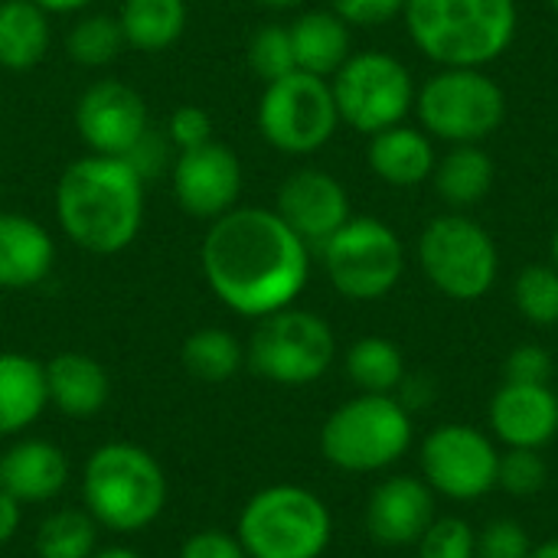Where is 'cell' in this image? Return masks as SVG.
<instances>
[{"label": "cell", "instance_id": "obj_1", "mask_svg": "<svg viewBox=\"0 0 558 558\" xmlns=\"http://www.w3.org/2000/svg\"><path fill=\"white\" fill-rule=\"evenodd\" d=\"M199 265L229 311L262 320L291 307L307 288L311 245L275 209L235 206L209 222Z\"/></svg>", "mask_w": 558, "mask_h": 558}, {"label": "cell", "instance_id": "obj_2", "mask_svg": "<svg viewBox=\"0 0 558 558\" xmlns=\"http://www.w3.org/2000/svg\"><path fill=\"white\" fill-rule=\"evenodd\" d=\"M56 219L78 248L118 255L144 226V180L124 157H78L56 183Z\"/></svg>", "mask_w": 558, "mask_h": 558}, {"label": "cell", "instance_id": "obj_3", "mask_svg": "<svg viewBox=\"0 0 558 558\" xmlns=\"http://www.w3.org/2000/svg\"><path fill=\"white\" fill-rule=\"evenodd\" d=\"M412 43L438 65L484 69L517 39V0H405Z\"/></svg>", "mask_w": 558, "mask_h": 558}, {"label": "cell", "instance_id": "obj_4", "mask_svg": "<svg viewBox=\"0 0 558 558\" xmlns=\"http://www.w3.org/2000/svg\"><path fill=\"white\" fill-rule=\"evenodd\" d=\"M82 500L92 520L111 533L147 530L167 504V477L150 451L111 441L92 451L82 471Z\"/></svg>", "mask_w": 558, "mask_h": 558}, {"label": "cell", "instance_id": "obj_5", "mask_svg": "<svg viewBox=\"0 0 558 558\" xmlns=\"http://www.w3.org/2000/svg\"><path fill=\"white\" fill-rule=\"evenodd\" d=\"M412 412L396 396L360 392L330 412L320 428V454L347 474H379L412 448Z\"/></svg>", "mask_w": 558, "mask_h": 558}, {"label": "cell", "instance_id": "obj_6", "mask_svg": "<svg viewBox=\"0 0 558 558\" xmlns=\"http://www.w3.org/2000/svg\"><path fill=\"white\" fill-rule=\"evenodd\" d=\"M235 536L248 558H320L330 546L333 520L314 490L271 484L245 504Z\"/></svg>", "mask_w": 558, "mask_h": 558}, {"label": "cell", "instance_id": "obj_7", "mask_svg": "<svg viewBox=\"0 0 558 558\" xmlns=\"http://www.w3.org/2000/svg\"><path fill=\"white\" fill-rule=\"evenodd\" d=\"M418 265L438 294L471 304L494 291L500 275V252L494 235L477 219L445 213L422 229Z\"/></svg>", "mask_w": 558, "mask_h": 558}, {"label": "cell", "instance_id": "obj_8", "mask_svg": "<svg viewBox=\"0 0 558 558\" xmlns=\"http://www.w3.org/2000/svg\"><path fill=\"white\" fill-rule=\"evenodd\" d=\"M422 131L448 144H481L507 121V92L471 65H441L418 92Z\"/></svg>", "mask_w": 558, "mask_h": 558}, {"label": "cell", "instance_id": "obj_9", "mask_svg": "<svg viewBox=\"0 0 558 558\" xmlns=\"http://www.w3.org/2000/svg\"><path fill=\"white\" fill-rule=\"evenodd\" d=\"M337 356V337L330 324L301 307H284L258 320L245 360L255 376L275 386H311Z\"/></svg>", "mask_w": 558, "mask_h": 558}, {"label": "cell", "instance_id": "obj_10", "mask_svg": "<svg viewBox=\"0 0 558 558\" xmlns=\"http://www.w3.org/2000/svg\"><path fill=\"white\" fill-rule=\"evenodd\" d=\"M324 268L337 294L350 301H379L405 275V245L392 226L373 216H350L324 245Z\"/></svg>", "mask_w": 558, "mask_h": 558}, {"label": "cell", "instance_id": "obj_11", "mask_svg": "<svg viewBox=\"0 0 558 558\" xmlns=\"http://www.w3.org/2000/svg\"><path fill=\"white\" fill-rule=\"evenodd\" d=\"M340 121L363 134H379L402 124L415 108V82L402 59L392 52H353L330 78Z\"/></svg>", "mask_w": 558, "mask_h": 558}, {"label": "cell", "instance_id": "obj_12", "mask_svg": "<svg viewBox=\"0 0 558 558\" xmlns=\"http://www.w3.org/2000/svg\"><path fill=\"white\" fill-rule=\"evenodd\" d=\"M340 124L330 78L311 72H291L265 85L258 98V131L281 154L320 150Z\"/></svg>", "mask_w": 558, "mask_h": 558}, {"label": "cell", "instance_id": "obj_13", "mask_svg": "<svg viewBox=\"0 0 558 558\" xmlns=\"http://www.w3.org/2000/svg\"><path fill=\"white\" fill-rule=\"evenodd\" d=\"M422 481L458 504H474L497 490V464L500 451L494 438H487L481 428L464 422H448L428 432L418 451Z\"/></svg>", "mask_w": 558, "mask_h": 558}, {"label": "cell", "instance_id": "obj_14", "mask_svg": "<svg viewBox=\"0 0 558 558\" xmlns=\"http://www.w3.org/2000/svg\"><path fill=\"white\" fill-rule=\"evenodd\" d=\"M170 190L177 206L193 219H219L235 209L242 193V160L222 141L180 150L170 163Z\"/></svg>", "mask_w": 558, "mask_h": 558}, {"label": "cell", "instance_id": "obj_15", "mask_svg": "<svg viewBox=\"0 0 558 558\" xmlns=\"http://www.w3.org/2000/svg\"><path fill=\"white\" fill-rule=\"evenodd\" d=\"M75 128L92 154L128 157L147 134L150 118L137 88L121 78H98L75 101Z\"/></svg>", "mask_w": 558, "mask_h": 558}, {"label": "cell", "instance_id": "obj_16", "mask_svg": "<svg viewBox=\"0 0 558 558\" xmlns=\"http://www.w3.org/2000/svg\"><path fill=\"white\" fill-rule=\"evenodd\" d=\"M275 213L307 245H324L350 219V196L333 173L317 167H301L288 173L284 183L278 186Z\"/></svg>", "mask_w": 558, "mask_h": 558}, {"label": "cell", "instance_id": "obj_17", "mask_svg": "<svg viewBox=\"0 0 558 558\" xmlns=\"http://www.w3.org/2000/svg\"><path fill=\"white\" fill-rule=\"evenodd\" d=\"M435 523V490L415 474H396L366 500V533L379 546H415Z\"/></svg>", "mask_w": 558, "mask_h": 558}, {"label": "cell", "instance_id": "obj_18", "mask_svg": "<svg viewBox=\"0 0 558 558\" xmlns=\"http://www.w3.org/2000/svg\"><path fill=\"white\" fill-rule=\"evenodd\" d=\"M490 432L507 448L543 451L558 435V396L553 386L504 383L490 399Z\"/></svg>", "mask_w": 558, "mask_h": 558}, {"label": "cell", "instance_id": "obj_19", "mask_svg": "<svg viewBox=\"0 0 558 558\" xmlns=\"http://www.w3.org/2000/svg\"><path fill=\"white\" fill-rule=\"evenodd\" d=\"M69 484V458L59 445L23 438L0 458V487L20 504H46Z\"/></svg>", "mask_w": 558, "mask_h": 558}, {"label": "cell", "instance_id": "obj_20", "mask_svg": "<svg viewBox=\"0 0 558 558\" xmlns=\"http://www.w3.org/2000/svg\"><path fill=\"white\" fill-rule=\"evenodd\" d=\"M52 265L56 242L46 226L20 213H0V288H33L46 281Z\"/></svg>", "mask_w": 558, "mask_h": 558}, {"label": "cell", "instance_id": "obj_21", "mask_svg": "<svg viewBox=\"0 0 558 558\" xmlns=\"http://www.w3.org/2000/svg\"><path fill=\"white\" fill-rule=\"evenodd\" d=\"M366 160H369V170L383 183L409 190V186H422L435 173L438 154H435L432 134L402 121L369 137Z\"/></svg>", "mask_w": 558, "mask_h": 558}, {"label": "cell", "instance_id": "obj_22", "mask_svg": "<svg viewBox=\"0 0 558 558\" xmlns=\"http://www.w3.org/2000/svg\"><path fill=\"white\" fill-rule=\"evenodd\" d=\"M46 366V392L49 402L69 418H92L105 409L111 396L108 369L88 353H56Z\"/></svg>", "mask_w": 558, "mask_h": 558}, {"label": "cell", "instance_id": "obj_23", "mask_svg": "<svg viewBox=\"0 0 558 558\" xmlns=\"http://www.w3.org/2000/svg\"><path fill=\"white\" fill-rule=\"evenodd\" d=\"M288 33L301 72L333 78V72L353 56L350 23L333 10H307L288 26Z\"/></svg>", "mask_w": 558, "mask_h": 558}, {"label": "cell", "instance_id": "obj_24", "mask_svg": "<svg viewBox=\"0 0 558 558\" xmlns=\"http://www.w3.org/2000/svg\"><path fill=\"white\" fill-rule=\"evenodd\" d=\"M46 405V366L26 353H0V435L26 432Z\"/></svg>", "mask_w": 558, "mask_h": 558}, {"label": "cell", "instance_id": "obj_25", "mask_svg": "<svg viewBox=\"0 0 558 558\" xmlns=\"http://www.w3.org/2000/svg\"><path fill=\"white\" fill-rule=\"evenodd\" d=\"M49 13L36 0H0V65L26 72L49 52Z\"/></svg>", "mask_w": 558, "mask_h": 558}, {"label": "cell", "instance_id": "obj_26", "mask_svg": "<svg viewBox=\"0 0 558 558\" xmlns=\"http://www.w3.org/2000/svg\"><path fill=\"white\" fill-rule=\"evenodd\" d=\"M432 177H435L438 196L448 206L468 209V206H477L490 193L497 167L481 144H451V150L438 157Z\"/></svg>", "mask_w": 558, "mask_h": 558}, {"label": "cell", "instance_id": "obj_27", "mask_svg": "<svg viewBox=\"0 0 558 558\" xmlns=\"http://www.w3.org/2000/svg\"><path fill=\"white\" fill-rule=\"evenodd\" d=\"M186 0H121L118 23L124 43L141 52L170 49L186 29Z\"/></svg>", "mask_w": 558, "mask_h": 558}, {"label": "cell", "instance_id": "obj_28", "mask_svg": "<svg viewBox=\"0 0 558 558\" xmlns=\"http://www.w3.org/2000/svg\"><path fill=\"white\" fill-rule=\"evenodd\" d=\"M343 366L350 383L360 392H373V396H396V389L409 376L402 350L386 337H360L347 350Z\"/></svg>", "mask_w": 558, "mask_h": 558}, {"label": "cell", "instance_id": "obj_29", "mask_svg": "<svg viewBox=\"0 0 558 558\" xmlns=\"http://www.w3.org/2000/svg\"><path fill=\"white\" fill-rule=\"evenodd\" d=\"M180 360H183V369L193 379L219 386V383H229L242 369L245 350L235 340V333H229L222 327H203V330H193L183 340Z\"/></svg>", "mask_w": 558, "mask_h": 558}, {"label": "cell", "instance_id": "obj_30", "mask_svg": "<svg viewBox=\"0 0 558 558\" xmlns=\"http://www.w3.org/2000/svg\"><path fill=\"white\" fill-rule=\"evenodd\" d=\"M98 539V523L88 510H56L36 530L39 558H92Z\"/></svg>", "mask_w": 558, "mask_h": 558}, {"label": "cell", "instance_id": "obj_31", "mask_svg": "<svg viewBox=\"0 0 558 558\" xmlns=\"http://www.w3.org/2000/svg\"><path fill=\"white\" fill-rule=\"evenodd\" d=\"M124 46L128 43H124L121 23L111 13H88L65 36L69 59L85 65V69H101V65L114 62Z\"/></svg>", "mask_w": 558, "mask_h": 558}, {"label": "cell", "instance_id": "obj_32", "mask_svg": "<svg viewBox=\"0 0 558 558\" xmlns=\"http://www.w3.org/2000/svg\"><path fill=\"white\" fill-rule=\"evenodd\" d=\"M513 304L523 320L536 327L558 324V268L556 265H526L513 281Z\"/></svg>", "mask_w": 558, "mask_h": 558}, {"label": "cell", "instance_id": "obj_33", "mask_svg": "<svg viewBox=\"0 0 558 558\" xmlns=\"http://www.w3.org/2000/svg\"><path fill=\"white\" fill-rule=\"evenodd\" d=\"M248 69L268 85L275 78H284L291 72H298L294 62V46H291V33L281 23H265L252 33L248 39Z\"/></svg>", "mask_w": 558, "mask_h": 558}, {"label": "cell", "instance_id": "obj_34", "mask_svg": "<svg viewBox=\"0 0 558 558\" xmlns=\"http://www.w3.org/2000/svg\"><path fill=\"white\" fill-rule=\"evenodd\" d=\"M549 484V468L539 451L507 448L497 464V487L510 497H536Z\"/></svg>", "mask_w": 558, "mask_h": 558}, {"label": "cell", "instance_id": "obj_35", "mask_svg": "<svg viewBox=\"0 0 558 558\" xmlns=\"http://www.w3.org/2000/svg\"><path fill=\"white\" fill-rule=\"evenodd\" d=\"M415 546L418 558H477V533L461 517H435Z\"/></svg>", "mask_w": 558, "mask_h": 558}, {"label": "cell", "instance_id": "obj_36", "mask_svg": "<svg viewBox=\"0 0 558 558\" xmlns=\"http://www.w3.org/2000/svg\"><path fill=\"white\" fill-rule=\"evenodd\" d=\"M533 556V539L523 523L504 517L490 520L477 533V558H530Z\"/></svg>", "mask_w": 558, "mask_h": 558}, {"label": "cell", "instance_id": "obj_37", "mask_svg": "<svg viewBox=\"0 0 558 558\" xmlns=\"http://www.w3.org/2000/svg\"><path fill=\"white\" fill-rule=\"evenodd\" d=\"M553 356L546 347L539 343H520L517 350H510V356L504 360V383H523V386H549L553 379Z\"/></svg>", "mask_w": 558, "mask_h": 558}, {"label": "cell", "instance_id": "obj_38", "mask_svg": "<svg viewBox=\"0 0 558 558\" xmlns=\"http://www.w3.org/2000/svg\"><path fill=\"white\" fill-rule=\"evenodd\" d=\"M167 137H170V144H173L177 154L213 141V118H209V111L199 108V105H180V108H173V114L167 121Z\"/></svg>", "mask_w": 558, "mask_h": 558}, {"label": "cell", "instance_id": "obj_39", "mask_svg": "<svg viewBox=\"0 0 558 558\" xmlns=\"http://www.w3.org/2000/svg\"><path fill=\"white\" fill-rule=\"evenodd\" d=\"M173 157H177V150H173L170 137H167V131L157 134L154 128H147V134L131 147V154H128L124 160H128V163L141 173V180L147 183L154 173L167 170V167L173 163Z\"/></svg>", "mask_w": 558, "mask_h": 558}, {"label": "cell", "instance_id": "obj_40", "mask_svg": "<svg viewBox=\"0 0 558 558\" xmlns=\"http://www.w3.org/2000/svg\"><path fill=\"white\" fill-rule=\"evenodd\" d=\"M330 10L350 26H383L405 10V0H330Z\"/></svg>", "mask_w": 558, "mask_h": 558}, {"label": "cell", "instance_id": "obj_41", "mask_svg": "<svg viewBox=\"0 0 558 558\" xmlns=\"http://www.w3.org/2000/svg\"><path fill=\"white\" fill-rule=\"evenodd\" d=\"M180 558H248V553L242 549L239 536L226 530H199L183 543Z\"/></svg>", "mask_w": 558, "mask_h": 558}, {"label": "cell", "instance_id": "obj_42", "mask_svg": "<svg viewBox=\"0 0 558 558\" xmlns=\"http://www.w3.org/2000/svg\"><path fill=\"white\" fill-rule=\"evenodd\" d=\"M23 504L16 500V497H10L3 487H0V546H7L13 536H16V530H20V520H23V510H20Z\"/></svg>", "mask_w": 558, "mask_h": 558}, {"label": "cell", "instance_id": "obj_43", "mask_svg": "<svg viewBox=\"0 0 558 558\" xmlns=\"http://www.w3.org/2000/svg\"><path fill=\"white\" fill-rule=\"evenodd\" d=\"M46 13H78L85 10L92 0H36Z\"/></svg>", "mask_w": 558, "mask_h": 558}, {"label": "cell", "instance_id": "obj_44", "mask_svg": "<svg viewBox=\"0 0 558 558\" xmlns=\"http://www.w3.org/2000/svg\"><path fill=\"white\" fill-rule=\"evenodd\" d=\"M92 558H144V556H137L134 549H124V546H111V549H98Z\"/></svg>", "mask_w": 558, "mask_h": 558}, {"label": "cell", "instance_id": "obj_45", "mask_svg": "<svg viewBox=\"0 0 558 558\" xmlns=\"http://www.w3.org/2000/svg\"><path fill=\"white\" fill-rule=\"evenodd\" d=\"M530 558H558V539H546V543L533 546V556Z\"/></svg>", "mask_w": 558, "mask_h": 558}, {"label": "cell", "instance_id": "obj_46", "mask_svg": "<svg viewBox=\"0 0 558 558\" xmlns=\"http://www.w3.org/2000/svg\"><path fill=\"white\" fill-rule=\"evenodd\" d=\"M258 7H268V10H291V7H298V3H304V0H255Z\"/></svg>", "mask_w": 558, "mask_h": 558}, {"label": "cell", "instance_id": "obj_47", "mask_svg": "<svg viewBox=\"0 0 558 558\" xmlns=\"http://www.w3.org/2000/svg\"><path fill=\"white\" fill-rule=\"evenodd\" d=\"M549 255H553V265L558 268V226L556 232H553V242H549Z\"/></svg>", "mask_w": 558, "mask_h": 558}, {"label": "cell", "instance_id": "obj_48", "mask_svg": "<svg viewBox=\"0 0 558 558\" xmlns=\"http://www.w3.org/2000/svg\"><path fill=\"white\" fill-rule=\"evenodd\" d=\"M553 3V10H556V16H558V0H549Z\"/></svg>", "mask_w": 558, "mask_h": 558}]
</instances>
